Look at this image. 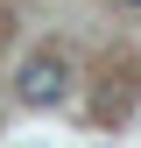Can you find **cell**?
I'll use <instances>...</instances> for the list:
<instances>
[{"label":"cell","instance_id":"3","mask_svg":"<svg viewBox=\"0 0 141 148\" xmlns=\"http://www.w3.org/2000/svg\"><path fill=\"white\" fill-rule=\"evenodd\" d=\"M120 7H141V0H120Z\"/></svg>","mask_w":141,"mask_h":148},{"label":"cell","instance_id":"2","mask_svg":"<svg viewBox=\"0 0 141 148\" xmlns=\"http://www.w3.org/2000/svg\"><path fill=\"white\" fill-rule=\"evenodd\" d=\"M0 42H7V7H0Z\"/></svg>","mask_w":141,"mask_h":148},{"label":"cell","instance_id":"1","mask_svg":"<svg viewBox=\"0 0 141 148\" xmlns=\"http://www.w3.org/2000/svg\"><path fill=\"white\" fill-rule=\"evenodd\" d=\"M21 99L28 106H64L70 99V57L64 49H35L21 64Z\"/></svg>","mask_w":141,"mask_h":148}]
</instances>
